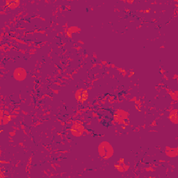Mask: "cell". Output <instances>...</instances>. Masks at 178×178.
<instances>
[{
    "instance_id": "cell-1",
    "label": "cell",
    "mask_w": 178,
    "mask_h": 178,
    "mask_svg": "<svg viewBox=\"0 0 178 178\" xmlns=\"http://www.w3.org/2000/svg\"><path fill=\"white\" fill-rule=\"evenodd\" d=\"M99 154L100 155L104 157L105 159L112 157L113 154V150L110 144L107 142H102L99 146Z\"/></svg>"
},
{
    "instance_id": "cell-2",
    "label": "cell",
    "mask_w": 178,
    "mask_h": 178,
    "mask_svg": "<svg viewBox=\"0 0 178 178\" xmlns=\"http://www.w3.org/2000/svg\"><path fill=\"white\" fill-rule=\"evenodd\" d=\"M14 77L16 79L21 81L24 79L26 77V71L23 68H18L14 72Z\"/></svg>"
},
{
    "instance_id": "cell-3",
    "label": "cell",
    "mask_w": 178,
    "mask_h": 178,
    "mask_svg": "<svg viewBox=\"0 0 178 178\" xmlns=\"http://www.w3.org/2000/svg\"><path fill=\"white\" fill-rule=\"evenodd\" d=\"M123 161H124V159H121L120 160V162H119V163H123Z\"/></svg>"
}]
</instances>
